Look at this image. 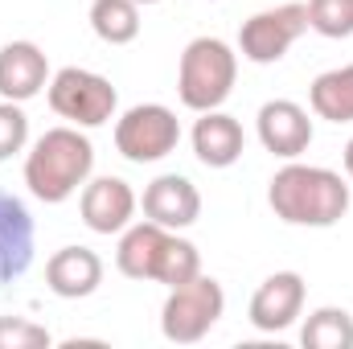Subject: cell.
Wrapping results in <instances>:
<instances>
[{"mask_svg":"<svg viewBox=\"0 0 353 349\" xmlns=\"http://www.w3.org/2000/svg\"><path fill=\"white\" fill-rule=\"evenodd\" d=\"M267 206L288 226L325 230L350 214V181L325 165L288 161L267 185Z\"/></svg>","mask_w":353,"mask_h":349,"instance_id":"obj_1","label":"cell"},{"mask_svg":"<svg viewBox=\"0 0 353 349\" xmlns=\"http://www.w3.org/2000/svg\"><path fill=\"white\" fill-rule=\"evenodd\" d=\"M90 173H94V144H90L74 123L50 128L25 152V185L46 206L70 201L90 181Z\"/></svg>","mask_w":353,"mask_h":349,"instance_id":"obj_2","label":"cell"},{"mask_svg":"<svg viewBox=\"0 0 353 349\" xmlns=\"http://www.w3.org/2000/svg\"><path fill=\"white\" fill-rule=\"evenodd\" d=\"M239 79V54L222 37H193L176 62V94L189 111H218Z\"/></svg>","mask_w":353,"mask_h":349,"instance_id":"obj_3","label":"cell"},{"mask_svg":"<svg viewBox=\"0 0 353 349\" xmlns=\"http://www.w3.org/2000/svg\"><path fill=\"white\" fill-rule=\"evenodd\" d=\"M226 312V292L214 275H193L189 283L169 288V300L161 308V333L173 346H193L201 341Z\"/></svg>","mask_w":353,"mask_h":349,"instance_id":"obj_4","label":"cell"},{"mask_svg":"<svg viewBox=\"0 0 353 349\" xmlns=\"http://www.w3.org/2000/svg\"><path fill=\"white\" fill-rule=\"evenodd\" d=\"M46 94H50L54 115H62L74 128H103L107 119H115V107H119L111 79L83 66H62L58 74H50Z\"/></svg>","mask_w":353,"mask_h":349,"instance_id":"obj_5","label":"cell"},{"mask_svg":"<svg viewBox=\"0 0 353 349\" xmlns=\"http://www.w3.org/2000/svg\"><path fill=\"white\" fill-rule=\"evenodd\" d=\"M181 144V119L165 103H136L115 119V148L132 165H157Z\"/></svg>","mask_w":353,"mask_h":349,"instance_id":"obj_6","label":"cell"},{"mask_svg":"<svg viewBox=\"0 0 353 349\" xmlns=\"http://www.w3.org/2000/svg\"><path fill=\"white\" fill-rule=\"evenodd\" d=\"M308 33V4H275V8H263L255 17L243 21L239 29V50L247 62L255 66H271L279 62L300 37Z\"/></svg>","mask_w":353,"mask_h":349,"instance_id":"obj_7","label":"cell"},{"mask_svg":"<svg viewBox=\"0 0 353 349\" xmlns=\"http://www.w3.org/2000/svg\"><path fill=\"white\" fill-rule=\"evenodd\" d=\"M136 189L123 181V177H90L83 185V197H79V210H83V222L94 235H119L136 222Z\"/></svg>","mask_w":353,"mask_h":349,"instance_id":"obj_8","label":"cell"},{"mask_svg":"<svg viewBox=\"0 0 353 349\" xmlns=\"http://www.w3.org/2000/svg\"><path fill=\"white\" fill-rule=\"evenodd\" d=\"M304 296L308 292H304V275L300 271H275L255 288L247 317H251V325L259 333H283V329H292L300 321Z\"/></svg>","mask_w":353,"mask_h":349,"instance_id":"obj_9","label":"cell"},{"mask_svg":"<svg viewBox=\"0 0 353 349\" xmlns=\"http://www.w3.org/2000/svg\"><path fill=\"white\" fill-rule=\"evenodd\" d=\"M255 128H259V144L279 161H300V152H308V144H312V119L292 99L263 103L255 115Z\"/></svg>","mask_w":353,"mask_h":349,"instance_id":"obj_10","label":"cell"},{"mask_svg":"<svg viewBox=\"0 0 353 349\" xmlns=\"http://www.w3.org/2000/svg\"><path fill=\"white\" fill-rule=\"evenodd\" d=\"M37 251V226L21 197L0 189V283H12L29 271Z\"/></svg>","mask_w":353,"mask_h":349,"instance_id":"obj_11","label":"cell"},{"mask_svg":"<svg viewBox=\"0 0 353 349\" xmlns=\"http://www.w3.org/2000/svg\"><path fill=\"white\" fill-rule=\"evenodd\" d=\"M140 206H144V218L165 230H185L201 218V193L181 173H161L157 181H148Z\"/></svg>","mask_w":353,"mask_h":349,"instance_id":"obj_12","label":"cell"},{"mask_svg":"<svg viewBox=\"0 0 353 349\" xmlns=\"http://www.w3.org/2000/svg\"><path fill=\"white\" fill-rule=\"evenodd\" d=\"M50 87V58L33 41L0 46V99L29 103Z\"/></svg>","mask_w":353,"mask_h":349,"instance_id":"obj_13","label":"cell"},{"mask_svg":"<svg viewBox=\"0 0 353 349\" xmlns=\"http://www.w3.org/2000/svg\"><path fill=\"white\" fill-rule=\"evenodd\" d=\"M193 152L205 169H230L239 165V157L247 152V136L243 123L234 115L218 111H201V119L193 123Z\"/></svg>","mask_w":353,"mask_h":349,"instance_id":"obj_14","label":"cell"},{"mask_svg":"<svg viewBox=\"0 0 353 349\" xmlns=\"http://www.w3.org/2000/svg\"><path fill=\"white\" fill-rule=\"evenodd\" d=\"M103 283V259L90 247H62L46 263V288L62 300H87Z\"/></svg>","mask_w":353,"mask_h":349,"instance_id":"obj_15","label":"cell"},{"mask_svg":"<svg viewBox=\"0 0 353 349\" xmlns=\"http://www.w3.org/2000/svg\"><path fill=\"white\" fill-rule=\"evenodd\" d=\"M169 230L157 222H132L128 230H119V247H115V267L128 279H152L157 275V259L165 251Z\"/></svg>","mask_w":353,"mask_h":349,"instance_id":"obj_16","label":"cell"},{"mask_svg":"<svg viewBox=\"0 0 353 349\" xmlns=\"http://www.w3.org/2000/svg\"><path fill=\"white\" fill-rule=\"evenodd\" d=\"M308 103L316 111V119L329 123H353V66H337L312 79Z\"/></svg>","mask_w":353,"mask_h":349,"instance_id":"obj_17","label":"cell"},{"mask_svg":"<svg viewBox=\"0 0 353 349\" xmlns=\"http://www.w3.org/2000/svg\"><path fill=\"white\" fill-rule=\"evenodd\" d=\"M90 29L107 46H128L140 37V4L136 0H90Z\"/></svg>","mask_w":353,"mask_h":349,"instance_id":"obj_18","label":"cell"},{"mask_svg":"<svg viewBox=\"0 0 353 349\" xmlns=\"http://www.w3.org/2000/svg\"><path fill=\"white\" fill-rule=\"evenodd\" d=\"M300 346L304 349H353V317L345 308H316L308 312L304 329H300Z\"/></svg>","mask_w":353,"mask_h":349,"instance_id":"obj_19","label":"cell"},{"mask_svg":"<svg viewBox=\"0 0 353 349\" xmlns=\"http://www.w3.org/2000/svg\"><path fill=\"white\" fill-rule=\"evenodd\" d=\"M193 275H201V251H197L189 239H181L176 230H169L165 251H161V259H157V275H152V283L181 288V283H189Z\"/></svg>","mask_w":353,"mask_h":349,"instance_id":"obj_20","label":"cell"},{"mask_svg":"<svg viewBox=\"0 0 353 349\" xmlns=\"http://www.w3.org/2000/svg\"><path fill=\"white\" fill-rule=\"evenodd\" d=\"M308 29L329 41L353 37V0H308Z\"/></svg>","mask_w":353,"mask_h":349,"instance_id":"obj_21","label":"cell"},{"mask_svg":"<svg viewBox=\"0 0 353 349\" xmlns=\"http://www.w3.org/2000/svg\"><path fill=\"white\" fill-rule=\"evenodd\" d=\"M25 144H29V115H25V107L12 103V99H0V161L25 152Z\"/></svg>","mask_w":353,"mask_h":349,"instance_id":"obj_22","label":"cell"},{"mask_svg":"<svg viewBox=\"0 0 353 349\" xmlns=\"http://www.w3.org/2000/svg\"><path fill=\"white\" fill-rule=\"evenodd\" d=\"M54 341L46 325L25 317H0V349H46Z\"/></svg>","mask_w":353,"mask_h":349,"instance_id":"obj_23","label":"cell"},{"mask_svg":"<svg viewBox=\"0 0 353 349\" xmlns=\"http://www.w3.org/2000/svg\"><path fill=\"white\" fill-rule=\"evenodd\" d=\"M341 165H345V177L353 181V140L345 144V152H341Z\"/></svg>","mask_w":353,"mask_h":349,"instance_id":"obj_24","label":"cell"},{"mask_svg":"<svg viewBox=\"0 0 353 349\" xmlns=\"http://www.w3.org/2000/svg\"><path fill=\"white\" fill-rule=\"evenodd\" d=\"M136 4H161V0H136Z\"/></svg>","mask_w":353,"mask_h":349,"instance_id":"obj_25","label":"cell"}]
</instances>
